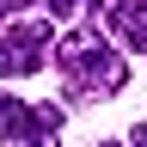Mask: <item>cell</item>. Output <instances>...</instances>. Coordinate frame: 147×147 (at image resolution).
<instances>
[{"mask_svg": "<svg viewBox=\"0 0 147 147\" xmlns=\"http://www.w3.org/2000/svg\"><path fill=\"white\" fill-rule=\"evenodd\" d=\"M55 61L67 74V92H80V98H110V92H123V80H129L123 55L104 43V31H67L61 43H55Z\"/></svg>", "mask_w": 147, "mask_h": 147, "instance_id": "obj_1", "label": "cell"}, {"mask_svg": "<svg viewBox=\"0 0 147 147\" xmlns=\"http://www.w3.org/2000/svg\"><path fill=\"white\" fill-rule=\"evenodd\" d=\"M123 147H147V123H141V129H135V135H129Z\"/></svg>", "mask_w": 147, "mask_h": 147, "instance_id": "obj_6", "label": "cell"}, {"mask_svg": "<svg viewBox=\"0 0 147 147\" xmlns=\"http://www.w3.org/2000/svg\"><path fill=\"white\" fill-rule=\"evenodd\" d=\"M31 135V104L12 98V92H0V147H18Z\"/></svg>", "mask_w": 147, "mask_h": 147, "instance_id": "obj_4", "label": "cell"}, {"mask_svg": "<svg viewBox=\"0 0 147 147\" xmlns=\"http://www.w3.org/2000/svg\"><path fill=\"white\" fill-rule=\"evenodd\" d=\"M49 61V25H18L0 31V80H25Z\"/></svg>", "mask_w": 147, "mask_h": 147, "instance_id": "obj_2", "label": "cell"}, {"mask_svg": "<svg viewBox=\"0 0 147 147\" xmlns=\"http://www.w3.org/2000/svg\"><path fill=\"white\" fill-rule=\"evenodd\" d=\"M104 18H110V31H117L129 49H147V0H110Z\"/></svg>", "mask_w": 147, "mask_h": 147, "instance_id": "obj_3", "label": "cell"}, {"mask_svg": "<svg viewBox=\"0 0 147 147\" xmlns=\"http://www.w3.org/2000/svg\"><path fill=\"white\" fill-rule=\"evenodd\" d=\"M37 6H43V12H49V18H67V12H74V6H80V0H37Z\"/></svg>", "mask_w": 147, "mask_h": 147, "instance_id": "obj_5", "label": "cell"}, {"mask_svg": "<svg viewBox=\"0 0 147 147\" xmlns=\"http://www.w3.org/2000/svg\"><path fill=\"white\" fill-rule=\"evenodd\" d=\"M104 147H123V141H104Z\"/></svg>", "mask_w": 147, "mask_h": 147, "instance_id": "obj_7", "label": "cell"}]
</instances>
